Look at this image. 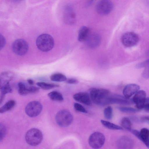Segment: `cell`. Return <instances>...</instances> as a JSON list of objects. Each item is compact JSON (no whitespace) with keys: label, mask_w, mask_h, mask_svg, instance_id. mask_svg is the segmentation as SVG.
Returning a JSON list of instances; mask_svg holds the SVG:
<instances>
[{"label":"cell","mask_w":149,"mask_h":149,"mask_svg":"<svg viewBox=\"0 0 149 149\" xmlns=\"http://www.w3.org/2000/svg\"><path fill=\"white\" fill-rule=\"evenodd\" d=\"M118 108L120 111L125 113H134L137 111L136 109L130 107H120Z\"/></svg>","instance_id":"cell-27"},{"label":"cell","mask_w":149,"mask_h":149,"mask_svg":"<svg viewBox=\"0 0 149 149\" xmlns=\"http://www.w3.org/2000/svg\"><path fill=\"white\" fill-rule=\"evenodd\" d=\"M139 38L136 33L128 32L124 33L121 37L122 42L125 46L132 47L136 45L138 42Z\"/></svg>","instance_id":"cell-8"},{"label":"cell","mask_w":149,"mask_h":149,"mask_svg":"<svg viewBox=\"0 0 149 149\" xmlns=\"http://www.w3.org/2000/svg\"><path fill=\"white\" fill-rule=\"evenodd\" d=\"M113 5L112 2L108 0H102L97 3L96 10L98 13L106 15L110 13L112 10Z\"/></svg>","instance_id":"cell-10"},{"label":"cell","mask_w":149,"mask_h":149,"mask_svg":"<svg viewBox=\"0 0 149 149\" xmlns=\"http://www.w3.org/2000/svg\"><path fill=\"white\" fill-rule=\"evenodd\" d=\"M101 37L97 33L89 35L86 40L88 45L90 47L95 48L98 46L101 42Z\"/></svg>","instance_id":"cell-17"},{"label":"cell","mask_w":149,"mask_h":149,"mask_svg":"<svg viewBox=\"0 0 149 149\" xmlns=\"http://www.w3.org/2000/svg\"><path fill=\"white\" fill-rule=\"evenodd\" d=\"M76 101L88 106L91 104L90 95L87 93L81 92L76 93L73 95Z\"/></svg>","instance_id":"cell-14"},{"label":"cell","mask_w":149,"mask_h":149,"mask_svg":"<svg viewBox=\"0 0 149 149\" xmlns=\"http://www.w3.org/2000/svg\"><path fill=\"white\" fill-rule=\"evenodd\" d=\"M15 104V102L14 100L8 101L0 108V113H3L10 110L14 107Z\"/></svg>","instance_id":"cell-20"},{"label":"cell","mask_w":149,"mask_h":149,"mask_svg":"<svg viewBox=\"0 0 149 149\" xmlns=\"http://www.w3.org/2000/svg\"><path fill=\"white\" fill-rule=\"evenodd\" d=\"M140 132L139 139L141 141L148 147H149V131L146 128L142 129Z\"/></svg>","instance_id":"cell-18"},{"label":"cell","mask_w":149,"mask_h":149,"mask_svg":"<svg viewBox=\"0 0 149 149\" xmlns=\"http://www.w3.org/2000/svg\"><path fill=\"white\" fill-rule=\"evenodd\" d=\"M133 145L134 142L132 140L126 136L120 138L117 143L118 149H131Z\"/></svg>","instance_id":"cell-15"},{"label":"cell","mask_w":149,"mask_h":149,"mask_svg":"<svg viewBox=\"0 0 149 149\" xmlns=\"http://www.w3.org/2000/svg\"><path fill=\"white\" fill-rule=\"evenodd\" d=\"M102 124L106 127L113 130H122L123 128L117 125L103 120H101Z\"/></svg>","instance_id":"cell-24"},{"label":"cell","mask_w":149,"mask_h":149,"mask_svg":"<svg viewBox=\"0 0 149 149\" xmlns=\"http://www.w3.org/2000/svg\"><path fill=\"white\" fill-rule=\"evenodd\" d=\"M74 107L75 110L77 111L85 113H87L88 112L85 108L80 104L75 103Z\"/></svg>","instance_id":"cell-28"},{"label":"cell","mask_w":149,"mask_h":149,"mask_svg":"<svg viewBox=\"0 0 149 149\" xmlns=\"http://www.w3.org/2000/svg\"><path fill=\"white\" fill-rule=\"evenodd\" d=\"M140 120L142 122L148 123L149 122V117L147 116H143L141 118Z\"/></svg>","instance_id":"cell-35"},{"label":"cell","mask_w":149,"mask_h":149,"mask_svg":"<svg viewBox=\"0 0 149 149\" xmlns=\"http://www.w3.org/2000/svg\"><path fill=\"white\" fill-rule=\"evenodd\" d=\"M148 65V59L137 64L136 67L137 68H139L143 67H147Z\"/></svg>","instance_id":"cell-30"},{"label":"cell","mask_w":149,"mask_h":149,"mask_svg":"<svg viewBox=\"0 0 149 149\" xmlns=\"http://www.w3.org/2000/svg\"><path fill=\"white\" fill-rule=\"evenodd\" d=\"M55 120L57 124L60 126L65 127L69 126L73 120L71 113L68 111L62 110L57 113Z\"/></svg>","instance_id":"cell-4"},{"label":"cell","mask_w":149,"mask_h":149,"mask_svg":"<svg viewBox=\"0 0 149 149\" xmlns=\"http://www.w3.org/2000/svg\"><path fill=\"white\" fill-rule=\"evenodd\" d=\"M49 97L52 100L61 102L63 100V97L62 94L59 92L54 91L49 93L48 94Z\"/></svg>","instance_id":"cell-21"},{"label":"cell","mask_w":149,"mask_h":149,"mask_svg":"<svg viewBox=\"0 0 149 149\" xmlns=\"http://www.w3.org/2000/svg\"><path fill=\"white\" fill-rule=\"evenodd\" d=\"M6 43L4 37L0 34V50L2 49L5 46Z\"/></svg>","instance_id":"cell-31"},{"label":"cell","mask_w":149,"mask_h":149,"mask_svg":"<svg viewBox=\"0 0 149 149\" xmlns=\"http://www.w3.org/2000/svg\"><path fill=\"white\" fill-rule=\"evenodd\" d=\"M13 77V74L10 72H3L0 74V90L1 93L6 95L12 92L9 83Z\"/></svg>","instance_id":"cell-5"},{"label":"cell","mask_w":149,"mask_h":149,"mask_svg":"<svg viewBox=\"0 0 149 149\" xmlns=\"http://www.w3.org/2000/svg\"><path fill=\"white\" fill-rule=\"evenodd\" d=\"M66 82L69 84H76L79 82L78 80L75 78H69L66 79Z\"/></svg>","instance_id":"cell-32"},{"label":"cell","mask_w":149,"mask_h":149,"mask_svg":"<svg viewBox=\"0 0 149 149\" xmlns=\"http://www.w3.org/2000/svg\"><path fill=\"white\" fill-rule=\"evenodd\" d=\"M105 137L102 133L95 132L91 134L88 139V143L90 146L95 149L101 148L104 144Z\"/></svg>","instance_id":"cell-6"},{"label":"cell","mask_w":149,"mask_h":149,"mask_svg":"<svg viewBox=\"0 0 149 149\" xmlns=\"http://www.w3.org/2000/svg\"><path fill=\"white\" fill-rule=\"evenodd\" d=\"M104 117L107 119H111L113 116V110L111 106H108L105 108L104 110Z\"/></svg>","instance_id":"cell-26"},{"label":"cell","mask_w":149,"mask_h":149,"mask_svg":"<svg viewBox=\"0 0 149 149\" xmlns=\"http://www.w3.org/2000/svg\"><path fill=\"white\" fill-rule=\"evenodd\" d=\"M142 75L145 78L147 79L149 78V70L148 68H145L142 73Z\"/></svg>","instance_id":"cell-34"},{"label":"cell","mask_w":149,"mask_h":149,"mask_svg":"<svg viewBox=\"0 0 149 149\" xmlns=\"http://www.w3.org/2000/svg\"><path fill=\"white\" fill-rule=\"evenodd\" d=\"M5 95V94L1 93V94L0 95V105L3 102L4 100Z\"/></svg>","instance_id":"cell-36"},{"label":"cell","mask_w":149,"mask_h":149,"mask_svg":"<svg viewBox=\"0 0 149 149\" xmlns=\"http://www.w3.org/2000/svg\"><path fill=\"white\" fill-rule=\"evenodd\" d=\"M37 85L40 88L45 90H48L59 86L58 85L51 84L43 82H39L36 83Z\"/></svg>","instance_id":"cell-22"},{"label":"cell","mask_w":149,"mask_h":149,"mask_svg":"<svg viewBox=\"0 0 149 149\" xmlns=\"http://www.w3.org/2000/svg\"><path fill=\"white\" fill-rule=\"evenodd\" d=\"M140 88V86L135 84H132L127 85L123 91L124 97L127 99H130L132 96L139 91Z\"/></svg>","instance_id":"cell-13"},{"label":"cell","mask_w":149,"mask_h":149,"mask_svg":"<svg viewBox=\"0 0 149 149\" xmlns=\"http://www.w3.org/2000/svg\"><path fill=\"white\" fill-rule=\"evenodd\" d=\"M111 94L109 90L103 88H92L90 91L91 99L94 103L99 105L109 104V99Z\"/></svg>","instance_id":"cell-1"},{"label":"cell","mask_w":149,"mask_h":149,"mask_svg":"<svg viewBox=\"0 0 149 149\" xmlns=\"http://www.w3.org/2000/svg\"><path fill=\"white\" fill-rule=\"evenodd\" d=\"M122 127L126 130L130 131L132 129V123L130 119L127 117L123 118L121 121Z\"/></svg>","instance_id":"cell-25"},{"label":"cell","mask_w":149,"mask_h":149,"mask_svg":"<svg viewBox=\"0 0 149 149\" xmlns=\"http://www.w3.org/2000/svg\"><path fill=\"white\" fill-rule=\"evenodd\" d=\"M38 48L43 52H47L53 48L54 42L52 37L48 34H42L39 36L36 41Z\"/></svg>","instance_id":"cell-2"},{"label":"cell","mask_w":149,"mask_h":149,"mask_svg":"<svg viewBox=\"0 0 149 149\" xmlns=\"http://www.w3.org/2000/svg\"><path fill=\"white\" fill-rule=\"evenodd\" d=\"M65 21L68 24L74 23L75 19V15L72 7L68 5L66 7L64 13Z\"/></svg>","instance_id":"cell-16"},{"label":"cell","mask_w":149,"mask_h":149,"mask_svg":"<svg viewBox=\"0 0 149 149\" xmlns=\"http://www.w3.org/2000/svg\"><path fill=\"white\" fill-rule=\"evenodd\" d=\"M50 79L52 81L56 82L65 81L67 78L63 74L60 73L54 74L50 77Z\"/></svg>","instance_id":"cell-23"},{"label":"cell","mask_w":149,"mask_h":149,"mask_svg":"<svg viewBox=\"0 0 149 149\" xmlns=\"http://www.w3.org/2000/svg\"><path fill=\"white\" fill-rule=\"evenodd\" d=\"M146 99V93L143 90L138 91L133 96L132 101L135 104L136 107L138 109L143 108Z\"/></svg>","instance_id":"cell-11"},{"label":"cell","mask_w":149,"mask_h":149,"mask_svg":"<svg viewBox=\"0 0 149 149\" xmlns=\"http://www.w3.org/2000/svg\"><path fill=\"white\" fill-rule=\"evenodd\" d=\"M149 98L148 97L146 98L145 103H144L143 108L147 112L149 111Z\"/></svg>","instance_id":"cell-33"},{"label":"cell","mask_w":149,"mask_h":149,"mask_svg":"<svg viewBox=\"0 0 149 149\" xmlns=\"http://www.w3.org/2000/svg\"><path fill=\"white\" fill-rule=\"evenodd\" d=\"M13 52L18 55L25 54L28 49V45L26 42L23 39H18L13 43L12 46Z\"/></svg>","instance_id":"cell-9"},{"label":"cell","mask_w":149,"mask_h":149,"mask_svg":"<svg viewBox=\"0 0 149 149\" xmlns=\"http://www.w3.org/2000/svg\"><path fill=\"white\" fill-rule=\"evenodd\" d=\"M89 30L86 26H83L80 29L78 36V40L80 42L86 40L89 33Z\"/></svg>","instance_id":"cell-19"},{"label":"cell","mask_w":149,"mask_h":149,"mask_svg":"<svg viewBox=\"0 0 149 149\" xmlns=\"http://www.w3.org/2000/svg\"><path fill=\"white\" fill-rule=\"evenodd\" d=\"M6 132V130L5 126L0 123V141L5 137Z\"/></svg>","instance_id":"cell-29"},{"label":"cell","mask_w":149,"mask_h":149,"mask_svg":"<svg viewBox=\"0 0 149 149\" xmlns=\"http://www.w3.org/2000/svg\"><path fill=\"white\" fill-rule=\"evenodd\" d=\"M18 93L22 95H26L30 93H35L38 92L40 89L39 87L28 86L22 82L18 84Z\"/></svg>","instance_id":"cell-12"},{"label":"cell","mask_w":149,"mask_h":149,"mask_svg":"<svg viewBox=\"0 0 149 149\" xmlns=\"http://www.w3.org/2000/svg\"><path fill=\"white\" fill-rule=\"evenodd\" d=\"M26 143L32 146H36L40 144L43 139L42 132L36 128H31L26 132L25 136Z\"/></svg>","instance_id":"cell-3"},{"label":"cell","mask_w":149,"mask_h":149,"mask_svg":"<svg viewBox=\"0 0 149 149\" xmlns=\"http://www.w3.org/2000/svg\"><path fill=\"white\" fill-rule=\"evenodd\" d=\"M27 81L28 83L30 85H32L34 83V82L33 80L31 79H28L27 80Z\"/></svg>","instance_id":"cell-37"},{"label":"cell","mask_w":149,"mask_h":149,"mask_svg":"<svg viewBox=\"0 0 149 149\" xmlns=\"http://www.w3.org/2000/svg\"><path fill=\"white\" fill-rule=\"evenodd\" d=\"M42 106L39 102L34 101L29 103L25 108L26 114L30 117H34L38 116L41 113Z\"/></svg>","instance_id":"cell-7"}]
</instances>
